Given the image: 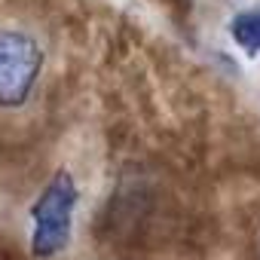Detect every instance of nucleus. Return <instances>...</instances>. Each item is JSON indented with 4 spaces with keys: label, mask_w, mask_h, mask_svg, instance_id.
Returning <instances> with one entry per match:
<instances>
[{
    "label": "nucleus",
    "mask_w": 260,
    "mask_h": 260,
    "mask_svg": "<svg viewBox=\"0 0 260 260\" xmlns=\"http://www.w3.org/2000/svg\"><path fill=\"white\" fill-rule=\"evenodd\" d=\"M77 181L68 169L55 172L31 205V254L37 260H52L71 245L74 211H77Z\"/></svg>",
    "instance_id": "nucleus-1"
},
{
    "label": "nucleus",
    "mask_w": 260,
    "mask_h": 260,
    "mask_svg": "<svg viewBox=\"0 0 260 260\" xmlns=\"http://www.w3.org/2000/svg\"><path fill=\"white\" fill-rule=\"evenodd\" d=\"M43 71L40 43L19 28H0V107H25Z\"/></svg>",
    "instance_id": "nucleus-2"
},
{
    "label": "nucleus",
    "mask_w": 260,
    "mask_h": 260,
    "mask_svg": "<svg viewBox=\"0 0 260 260\" xmlns=\"http://www.w3.org/2000/svg\"><path fill=\"white\" fill-rule=\"evenodd\" d=\"M230 37L236 40V46L248 55H260V13L248 10V13H239L233 22H230Z\"/></svg>",
    "instance_id": "nucleus-3"
}]
</instances>
